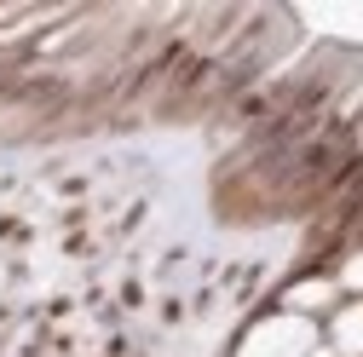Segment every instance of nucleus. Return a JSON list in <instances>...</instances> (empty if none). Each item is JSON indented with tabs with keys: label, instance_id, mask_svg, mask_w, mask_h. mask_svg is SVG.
I'll return each mask as SVG.
<instances>
[{
	"label": "nucleus",
	"instance_id": "f257e3e1",
	"mask_svg": "<svg viewBox=\"0 0 363 357\" xmlns=\"http://www.w3.org/2000/svg\"><path fill=\"white\" fill-rule=\"evenodd\" d=\"M311 351H317V323L294 317V311L254 323L242 334V346H237V357H311Z\"/></svg>",
	"mask_w": 363,
	"mask_h": 357
},
{
	"label": "nucleus",
	"instance_id": "f03ea898",
	"mask_svg": "<svg viewBox=\"0 0 363 357\" xmlns=\"http://www.w3.org/2000/svg\"><path fill=\"white\" fill-rule=\"evenodd\" d=\"M329 340H335V357H363V300H352V305L335 311Z\"/></svg>",
	"mask_w": 363,
	"mask_h": 357
},
{
	"label": "nucleus",
	"instance_id": "7ed1b4c3",
	"mask_svg": "<svg viewBox=\"0 0 363 357\" xmlns=\"http://www.w3.org/2000/svg\"><path fill=\"white\" fill-rule=\"evenodd\" d=\"M335 283H323V277H311V283H294L289 288V311H294V317H317V311H329L335 305Z\"/></svg>",
	"mask_w": 363,
	"mask_h": 357
},
{
	"label": "nucleus",
	"instance_id": "20e7f679",
	"mask_svg": "<svg viewBox=\"0 0 363 357\" xmlns=\"http://www.w3.org/2000/svg\"><path fill=\"white\" fill-rule=\"evenodd\" d=\"M335 288H352V294H363V254H352L346 265H340V283Z\"/></svg>",
	"mask_w": 363,
	"mask_h": 357
},
{
	"label": "nucleus",
	"instance_id": "39448f33",
	"mask_svg": "<svg viewBox=\"0 0 363 357\" xmlns=\"http://www.w3.org/2000/svg\"><path fill=\"white\" fill-rule=\"evenodd\" d=\"M311 357H329V351H311Z\"/></svg>",
	"mask_w": 363,
	"mask_h": 357
}]
</instances>
